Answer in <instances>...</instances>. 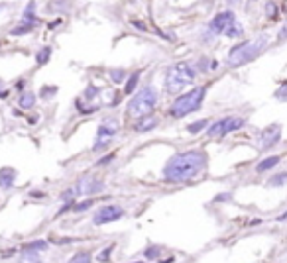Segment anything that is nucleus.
I'll use <instances>...</instances> for the list:
<instances>
[{
    "instance_id": "a211bd4d",
    "label": "nucleus",
    "mask_w": 287,
    "mask_h": 263,
    "mask_svg": "<svg viewBox=\"0 0 287 263\" xmlns=\"http://www.w3.org/2000/svg\"><path fill=\"white\" fill-rule=\"evenodd\" d=\"M138 79H140V71H136V73H132V75H130V79L126 81V88H124V90H126V94H130V92L136 88Z\"/></svg>"
},
{
    "instance_id": "0eeeda50",
    "label": "nucleus",
    "mask_w": 287,
    "mask_h": 263,
    "mask_svg": "<svg viewBox=\"0 0 287 263\" xmlns=\"http://www.w3.org/2000/svg\"><path fill=\"white\" fill-rule=\"evenodd\" d=\"M236 24V18H234V12L230 10H224V12H218L211 24H209V34L211 36H220V34H228V30Z\"/></svg>"
},
{
    "instance_id": "6e6552de",
    "label": "nucleus",
    "mask_w": 287,
    "mask_h": 263,
    "mask_svg": "<svg viewBox=\"0 0 287 263\" xmlns=\"http://www.w3.org/2000/svg\"><path fill=\"white\" fill-rule=\"evenodd\" d=\"M124 214V210L116 204H106L102 208L96 210V214L93 216V222L96 226H102V224H108V222H114V220H120Z\"/></svg>"
},
{
    "instance_id": "9b49d317",
    "label": "nucleus",
    "mask_w": 287,
    "mask_h": 263,
    "mask_svg": "<svg viewBox=\"0 0 287 263\" xmlns=\"http://www.w3.org/2000/svg\"><path fill=\"white\" fill-rule=\"evenodd\" d=\"M279 138H281V128H279V124H271L269 128H265L262 132V146L263 148H271V146H275L279 142Z\"/></svg>"
},
{
    "instance_id": "c85d7f7f",
    "label": "nucleus",
    "mask_w": 287,
    "mask_h": 263,
    "mask_svg": "<svg viewBox=\"0 0 287 263\" xmlns=\"http://www.w3.org/2000/svg\"><path fill=\"white\" fill-rule=\"evenodd\" d=\"M91 204H93V200H87V202H83V204H79V206H75V210H79V212H81V210H87V208H89Z\"/></svg>"
},
{
    "instance_id": "473e14b6",
    "label": "nucleus",
    "mask_w": 287,
    "mask_h": 263,
    "mask_svg": "<svg viewBox=\"0 0 287 263\" xmlns=\"http://www.w3.org/2000/svg\"><path fill=\"white\" fill-rule=\"evenodd\" d=\"M228 198H230V193H224V195H216V198H215V200H218V202H220V200H228Z\"/></svg>"
},
{
    "instance_id": "ddd939ff",
    "label": "nucleus",
    "mask_w": 287,
    "mask_h": 263,
    "mask_svg": "<svg viewBox=\"0 0 287 263\" xmlns=\"http://www.w3.org/2000/svg\"><path fill=\"white\" fill-rule=\"evenodd\" d=\"M277 163H279V157H277V155H271V157H267V159L260 161V163H258V167H256V171H258V173H263V171H267V169L275 167Z\"/></svg>"
},
{
    "instance_id": "2eb2a0df",
    "label": "nucleus",
    "mask_w": 287,
    "mask_h": 263,
    "mask_svg": "<svg viewBox=\"0 0 287 263\" xmlns=\"http://www.w3.org/2000/svg\"><path fill=\"white\" fill-rule=\"evenodd\" d=\"M18 263H42V259L38 257L36 251H30V249H22V255H20V261Z\"/></svg>"
},
{
    "instance_id": "f03ea898",
    "label": "nucleus",
    "mask_w": 287,
    "mask_h": 263,
    "mask_svg": "<svg viewBox=\"0 0 287 263\" xmlns=\"http://www.w3.org/2000/svg\"><path fill=\"white\" fill-rule=\"evenodd\" d=\"M267 42H269L267 34H262V36H258V38L252 40V42H242V44L234 45V47L230 49L228 57H226V65H228V67H240V65L248 63V61H252V59H256V57L265 49Z\"/></svg>"
},
{
    "instance_id": "39448f33",
    "label": "nucleus",
    "mask_w": 287,
    "mask_h": 263,
    "mask_svg": "<svg viewBox=\"0 0 287 263\" xmlns=\"http://www.w3.org/2000/svg\"><path fill=\"white\" fill-rule=\"evenodd\" d=\"M205 92H207L205 87H197V88H193V90L181 94L179 98H175V102H173V106H171V114H173L175 118H183V116H187V114L199 110L201 104H203Z\"/></svg>"
},
{
    "instance_id": "393cba45",
    "label": "nucleus",
    "mask_w": 287,
    "mask_h": 263,
    "mask_svg": "<svg viewBox=\"0 0 287 263\" xmlns=\"http://www.w3.org/2000/svg\"><path fill=\"white\" fill-rule=\"evenodd\" d=\"M55 92H57V88H55V87H44L42 96H44V98H48V96H53Z\"/></svg>"
},
{
    "instance_id": "423d86ee",
    "label": "nucleus",
    "mask_w": 287,
    "mask_h": 263,
    "mask_svg": "<svg viewBox=\"0 0 287 263\" xmlns=\"http://www.w3.org/2000/svg\"><path fill=\"white\" fill-rule=\"evenodd\" d=\"M242 126H244V118L228 116V118H220L215 124H211L207 134L211 138H224L226 134H230V132H234V130H240Z\"/></svg>"
},
{
    "instance_id": "72a5a7b5",
    "label": "nucleus",
    "mask_w": 287,
    "mask_h": 263,
    "mask_svg": "<svg viewBox=\"0 0 287 263\" xmlns=\"http://www.w3.org/2000/svg\"><path fill=\"white\" fill-rule=\"evenodd\" d=\"M285 38H287V24L279 30V40H285Z\"/></svg>"
},
{
    "instance_id": "f704fd0d",
    "label": "nucleus",
    "mask_w": 287,
    "mask_h": 263,
    "mask_svg": "<svg viewBox=\"0 0 287 263\" xmlns=\"http://www.w3.org/2000/svg\"><path fill=\"white\" fill-rule=\"evenodd\" d=\"M277 220H287V212H283V214H281V216H279Z\"/></svg>"
},
{
    "instance_id": "dca6fc26",
    "label": "nucleus",
    "mask_w": 287,
    "mask_h": 263,
    "mask_svg": "<svg viewBox=\"0 0 287 263\" xmlns=\"http://www.w3.org/2000/svg\"><path fill=\"white\" fill-rule=\"evenodd\" d=\"M48 247V241H44V240H36V241H30V243H26V245H22V249H30V251H42V249H46Z\"/></svg>"
},
{
    "instance_id": "7ed1b4c3",
    "label": "nucleus",
    "mask_w": 287,
    "mask_h": 263,
    "mask_svg": "<svg viewBox=\"0 0 287 263\" xmlns=\"http://www.w3.org/2000/svg\"><path fill=\"white\" fill-rule=\"evenodd\" d=\"M158 104V92L154 87H146L142 88L130 102L126 108V118L130 120H142L144 116H148Z\"/></svg>"
},
{
    "instance_id": "c9c22d12",
    "label": "nucleus",
    "mask_w": 287,
    "mask_h": 263,
    "mask_svg": "<svg viewBox=\"0 0 287 263\" xmlns=\"http://www.w3.org/2000/svg\"><path fill=\"white\" fill-rule=\"evenodd\" d=\"M0 87H2V81H0Z\"/></svg>"
},
{
    "instance_id": "cd10ccee",
    "label": "nucleus",
    "mask_w": 287,
    "mask_h": 263,
    "mask_svg": "<svg viewBox=\"0 0 287 263\" xmlns=\"http://www.w3.org/2000/svg\"><path fill=\"white\" fill-rule=\"evenodd\" d=\"M265 8H267V16H269V18H275V4L271 2V4H267Z\"/></svg>"
},
{
    "instance_id": "4be33fe9",
    "label": "nucleus",
    "mask_w": 287,
    "mask_h": 263,
    "mask_svg": "<svg viewBox=\"0 0 287 263\" xmlns=\"http://www.w3.org/2000/svg\"><path fill=\"white\" fill-rule=\"evenodd\" d=\"M32 24H26V22H22L18 28H14L12 30V36H22V34H28V32H32Z\"/></svg>"
},
{
    "instance_id": "412c9836",
    "label": "nucleus",
    "mask_w": 287,
    "mask_h": 263,
    "mask_svg": "<svg viewBox=\"0 0 287 263\" xmlns=\"http://www.w3.org/2000/svg\"><path fill=\"white\" fill-rule=\"evenodd\" d=\"M69 263H91V253H87V251H81V253L73 255Z\"/></svg>"
},
{
    "instance_id": "b1692460",
    "label": "nucleus",
    "mask_w": 287,
    "mask_h": 263,
    "mask_svg": "<svg viewBox=\"0 0 287 263\" xmlns=\"http://www.w3.org/2000/svg\"><path fill=\"white\" fill-rule=\"evenodd\" d=\"M242 34H244V30L240 28V24H234V26L228 30L226 36H228V38H238V36H242Z\"/></svg>"
},
{
    "instance_id": "6ab92c4d",
    "label": "nucleus",
    "mask_w": 287,
    "mask_h": 263,
    "mask_svg": "<svg viewBox=\"0 0 287 263\" xmlns=\"http://www.w3.org/2000/svg\"><path fill=\"white\" fill-rule=\"evenodd\" d=\"M267 183H269L271 187H281V185L287 183V173H277V175H273Z\"/></svg>"
},
{
    "instance_id": "20e7f679",
    "label": "nucleus",
    "mask_w": 287,
    "mask_h": 263,
    "mask_svg": "<svg viewBox=\"0 0 287 263\" xmlns=\"http://www.w3.org/2000/svg\"><path fill=\"white\" fill-rule=\"evenodd\" d=\"M197 77V69L187 63V61H181V63H175L173 67H169L167 75H166V88L167 92H179L183 90L185 87H189Z\"/></svg>"
},
{
    "instance_id": "9d476101",
    "label": "nucleus",
    "mask_w": 287,
    "mask_h": 263,
    "mask_svg": "<svg viewBox=\"0 0 287 263\" xmlns=\"http://www.w3.org/2000/svg\"><path fill=\"white\" fill-rule=\"evenodd\" d=\"M102 189H104V185L100 181H96L93 177H83V179H79V183L75 187V193L77 195H96Z\"/></svg>"
},
{
    "instance_id": "f8f14e48",
    "label": "nucleus",
    "mask_w": 287,
    "mask_h": 263,
    "mask_svg": "<svg viewBox=\"0 0 287 263\" xmlns=\"http://www.w3.org/2000/svg\"><path fill=\"white\" fill-rule=\"evenodd\" d=\"M14 179H16V169H12V167L0 169V187L2 189H10L14 185Z\"/></svg>"
},
{
    "instance_id": "aec40b11",
    "label": "nucleus",
    "mask_w": 287,
    "mask_h": 263,
    "mask_svg": "<svg viewBox=\"0 0 287 263\" xmlns=\"http://www.w3.org/2000/svg\"><path fill=\"white\" fill-rule=\"evenodd\" d=\"M207 126H209V120H199V122L187 126V130H189V134H199V132H201L203 128H207Z\"/></svg>"
},
{
    "instance_id": "f3484780",
    "label": "nucleus",
    "mask_w": 287,
    "mask_h": 263,
    "mask_svg": "<svg viewBox=\"0 0 287 263\" xmlns=\"http://www.w3.org/2000/svg\"><path fill=\"white\" fill-rule=\"evenodd\" d=\"M36 104V94L34 92H24L20 98V106L22 108H32Z\"/></svg>"
},
{
    "instance_id": "1a4fd4ad",
    "label": "nucleus",
    "mask_w": 287,
    "mask_h": 263,
    "mask_svg": "<svg viewBox=\"0 0 287 263\" xmlns=\"http://www.w3.org/2000/svg\"><path fill=\"white\" fill-rule=\"evenodd\" d=\"M114 134H116V124H112V126H110L108 122H102V124L98 126V130H96L95 150H104V148H108V144L112 142Z\"/></svg>"
},
{
    "instance_id": "2f4dec72",
    "label": "nucleus",
    "mask_w": 287,
    "mask_h": 263,
    "mask_svg": "<svg viewBox=\"0 0 287 263\" xmlns=\"http://www.w3.org/2000/svg\"><path fill=\"white\" fill-rule=\"evenodd\" d=\"M277 98H287V87H281V90H277Z\"/></svg>"
},
{
    "instance_id": "c756f323",
    "label": "nucleus",
    "mask_w": 287,
    "mask_h": 263,
    "mask_svg": "<svg viewBox=\"0 0 287 263\" xmlns=\"http://www.w3.org/2000/svg\"><path fill=\"white\" fill-rule=\"evenodd\" d=\"M112 73H114V75H112V79H114L116 83H120V81L124 79V75H122V71H112Z\"/></svg>"
},
{
    "instance_id": "a878e982",
    "label": "nucleus",
    "mask_w": 287,
    "mask_h": 263,
    "mask_svg": "<svg viewBox=\"0 0 287 263\" xmlns=\"http://www.w3.org/2000/svg\"><path fill=\"white\" fill-rule=\"evenodd\" d=\"M77 193H75V189H69V191H65L63 195H61V200H73L71 197H75Z\"/></svg>"
},
{
    "instance_id": "f257e3e1",
    "label": "nucleus",
    "mask_w": 287,
    "mask_h": 263,
    "mask_svg": "<svg viewBox=\"0 0 287 263\" xmlns=\"http://www.w3.org/2000/svg\"><path fill=\"white\" fill-rule=\"evenodd\" d=\"M205 167H207V155L199 150H191L173 155L164 167V177L167 183H185L195 179Z\"/></svg>"
},
{
    "instance_id": "4468645a",
    "label": "nucleus",
    "mask_w": 287,
    "mask_h": 263,
    "mask_svg": "<svg viewBox=\"0 0 287 263\" xmlns=\"http://www.w3.org/2000/svg\"><path fill=\"white\" fill-rule=\"evenodd\" d=\"M156 126H158V118H144V120H138L136 130L138 132H148V130H152Z\"/></svg>"
},
{
    "instance_id": "7c9ffc66",
    "label": "nucleus",
    "mask_w": 287,
    "mask_h": 263,
    "mask_svg": "<svg viewBox=\"0 0 287 263\" xmlns=\"http://www.w3.org/2000/svg\"><path fill=\"white\" fill-rule=\"evenodd\" d=\"M158 253H160V247H152V249H148V253H146V255H148V257H156Z\"/></svg>"
},
{
    "instance_id": "5701e85b",
    "label": "nucleus",
    "mask_w": 287,
    "mask_h": 263,
    "mask_svg": "<svg viewBox=\"0 0 287 263\" xmlns=\"http://www.w3.org/2000/svg\"><path fill=\"white\" fill-rule=\"evenodd\" d=\"M49 55H51V49L49 47H44V49H40V53H38V65H44L48 59H49Z\"/></svg>"
},
{
    "instance_id": "bb28decb",
    "label": "nucleus",
    "mask_w": 287,
    "mask_h": 263,
    "mask_svg": "<svg viewBox=\"0 0 287 263\" xmlns=\"http://www.w3.org/2000/svg\"><path fill=\"white\" fill-rule=\"evenodd\" d=\"M96 92H98V90H96V88H95V87L91 85V87H89V88L85 90V96H87V98H93V96H95Z\"/></svg>"
}]
</instances>
